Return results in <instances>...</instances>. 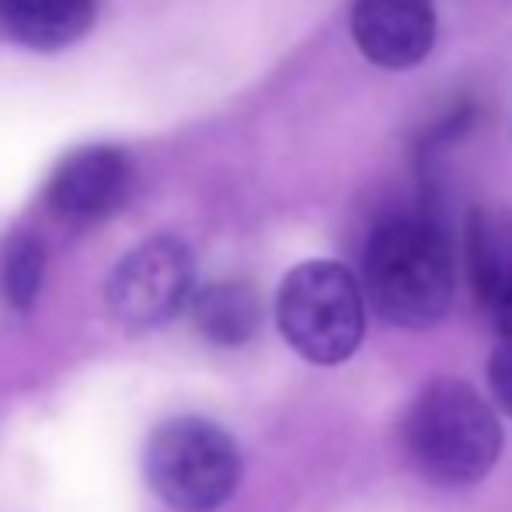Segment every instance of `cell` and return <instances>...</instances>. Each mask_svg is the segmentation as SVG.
Wrapping results in <instances>:
<instances>
[{"mask_svg": "<svg viewBox=\"0 0 512 512\" xmlns=\"http://www.w3.org/2000/svg\"><path fill=\"white\" fill-rule=\"evenodd\" d=\"M46 279V244L32 230H14L4 248V293L14 310H32Z\"/></svg>", "mask_w": 512, "mask_h": 512, "instance_id": "11", "label": "cell"}, {"mask_svg": "<svg viewBox=\"0 0 512 512\" xmlns=\"http://www.w3.org/2000/svg\"><path fill=\"white\" fill-rule=\"evenodd\" d=\"M401 436L415 471L443 488L478 485L502 453L499 415L467 380L453 377H436L422 387Z\"/></svg>", "mask_w": 512, "mask_h": 512, "instance_id": "2", "label": "cell"}, {"mask_svg": "<svg viewBox=\"0 0 512 512\" xmlns=\"http://www.w3.org/2000/svg\"><path fill=\"white\" fill-rule=\"evenodd\" d=\"M467 272L474 300L502 342H512V213L471 209L467 216Z\"/></svg>", "mask_w": 512, "mask_h": 512, "instance_id": "8", "label": "cell"}, {"mask_svg": "<svg viewBox=\"0 0 512 512\" xmlns=\"http://www.w3.org/2000/svg\"><path fill=\"white\" fill-rule=\"evenodd\" d=\"M98 0H0L7 32L28 49L56 53L74 46L95 25Z\"/></svg>", "mask_w": 512, "mask_h": 512, "instance_id": "9", "label": "cell"}, {"mask_svg": "<svg viewBox=\"0 0 512 512\" xmlns=\"http://www.w3.org/2000/svg\"><path fill=\"white\" fill-rule=\"evenodd\" d=\"M488 387H492V398L506 415L512 418V342H502L492 352V363H488Z\"/></svg>", "mask_w": 512, "mask_h": 512, "instance_id": "12", "label": "cell"}, {"mask_svg": "<svg viewBox=\"0 0 512 512\" xmlns=\"http://www.w3.org/2000/svg\"><path fill=\"white\" fill-rule=\"evenodd\" d=\"M276 321L286 345L317 366L356 356L366 335L363 283L342 262L314 258L286 272L276 297Z\"/></svg>", "mask_w": 512, "mask_h": 512, "instance_id": "3", "label": "cell"}, {"mask_svg": "<svg viewBox=\"0 0 512 512\" xmlns=\"http://www.w3.org/2000/svg\"><path fill=\"white\" fill-rule=\"evenodd\" d=\"M196 297V258L178 237H150L112 269L108 310L126 328H157Z\"/></svg>", "mask_w": 512, "mask_h": 512, "instance_id": "5", "label": "cell"}, {"mask_svg": "<svg viewBox=\"0 0 512 512\" xmlns=\"http://www.w3.org/2000/svg\"><path fill=\"white\" fill-rule=\"evenodd\" d=\"M129 185H133V164L126 150L95 143V147L74 150L56 164L46 185V199L63 220L91 223L126 203Z\"/></svg>", "mask_w": 512, "mask_h": 512, "instance_id": "6", "label": "cell"}, {"mask_svg": "<svg viewBox=\"0 0 512 512\" xmlns=\"http://www.w3.org/2000/svg\"><path fill=\"white\" fill-rule=\"evenodd\" d=\"M359 53L384 70H411L436 46L432 0H356L349 14Z\"/></svg>", "mask_w": 512, "mask_h": 512, "instance_id": "7", "label": "cell"}, {"mask_svg": "<svg viewBox=\"0 0 512 512\" xmlns=\"http://www.w3.org/2000/svg\"><path fill=\"white\" fill-rule=\"evenodd\" d=\"M189 310L203 338H209L213 345H227V349L251 342L258 324H262V304H258L255 290L248 283H234V279L196 290Z\"/></svg>", "mask_w": 512, "mask_h": 512, "instance_id": "10", "label": "cell"}, {"mask_svg": "<svg viewBox=\"0 0 512 512\" xmlns=\"http://www.w3.org/2000/svg\"><path fill=\"white\" fill-rule=\"evenodd\" d=\"M450 230L432 209L387 216L370 230L363 251V293L373 314L394 328L425 331L453 307Z\"/></svg>", "mask_w": 512, "mask_h": 512, "instance_id": "1", "label": "cell"}, {"mask_svg": "<svg viewBox=\"0 0 512 512\" xmlns=\"http://www.w3.org/2000/svg\"><path fill=\"white\" fill-rule=\"evenodd\" d=\"M143 471L157 495L178 512L220 509L241 481V450L209 418H171L143 450Z\"/></svg>", "mask_w": 512, "mask_h": 512, "instance_id": "4", "label": "cell"}]
</instances>
